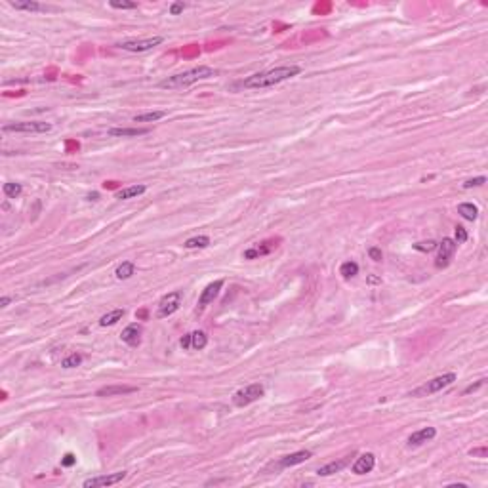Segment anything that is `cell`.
Instances as JSON below:
<instances>
[{
    "label": "cell",
    "instance_id": "4",
    "mask_svg": "<svg viewBox=\"0 0 488 488\" xmlns=\"http://www.w3.org/2000/svg\"><path fill=\"white\" fill-rule=\"evenodd\" d=\"M51 130L50 122H40V120H29V122H12L4 124L2 132H16V134H46Z\"/></svg>",
    "mask_w": 488,
    "mask_h": 488
},
{
    "label": "cell",
    "instance_id": "40",
    "mask_svg": "<svg viewBox=\"0 0 488 488\" xmlns=\"http://www.w3.org/2000/svg\"><path fill=\"white\" fill-rule=\"evenodd\" d=\"M469 454H480V456H486V448H480V450H471Z\"/></svg>",
    "mask_w": 488,
    "mask_h": 488
},
{
    "label": "cell",
    "instance_id": "2",
    "mask_svg": "<svg viewBox=\"0 0 488 488\" xmlns=\"http://www.w3.org/2000/svg\"><path fill=\"white\" fill-rule=\"evenodd\" d=\"M215 77V71L208 65H198V67L187 69L183 73L178 75H172V77L164 78L158 82V88H168V90H181V88H187V86L195 84L198 80H208V78Z\"/></svg>",
    "mask_w": 488,
    "mask_h": 488
},
{
    "label": "cell",
    "instance_id": "31",
    "mask_svg": "<svg viewBox=\"0 0 488 488\" xmlns=\"http://www.w3.org/2000/svg\"><path fill=\"white\" fill-rule=\"evenodd\" d=\"M486 183V178L484 176H479V178H471V180L463 181L462 187L463 189H473V187H480V185H484Z\"/></svg>",
    "mask_w": 488,
    "mask_h": 488
},
{
    "label": "cell",
    "instance_id": "17",
    "mask_svg": "<svg viewBox=\"0 0 488 488\" xmlns=\"http://www.w3.org/2000/svg\"><path fill=\"white\" fill-rule=\"evenodd\" d=\"M136 391L137 387L134 386H105L95 391V397H115V395H128Z\"/></svg>",
    "mask_w": 488,
    "mask_h": 488
},
{
    "label": "cell",
    "instance_id": "7",
    "mask_svg": "<svg viewBox=\"0 0 488 488\" xmlns=\"http://www.w3.org/2000/svg\"><path fill=\"white\" fill-rule=\"evenodd\" d=\"M181 300H183V294L180 290H174L170 294L162 296V300L158 301V309H156V318H166L174 315L178 309L181 307Z\"/></svg>",
    "mask_w": 488,
    "mask_h": 488
},
{
    "label": "cell",
    "instance_id": "34",
    "mask_svg": "<svg viewBox=\"0 0 488 488\" xmlns=\"http://www.w3.org/2000/svg\"><path fill=\"white\" fill-rule=\"evenodd\" d=\"M368 256H370V259H374V261H382V259H384V254H382V250L377 248V246H370Z\"/></svg>",
    "mask_w": 488,
    "mask_h": 488
},
{
    "label": "cell",
    "instance_id": "39",
    "mask_svg": "<svg viewBox=\"0 0 488 488\" xmlns=\"http://www.w3.org/2000/svg\"><path fill=\"white\" fill-rule=\"evenodd\" d=\"M368 283L370 284H379V283H382V279H379V277H374V275H370V277H368Z\"/></svg>",
    "mask_w": 488,
    "mask_h": 488
},
{
    "label": "cell",
    "instance_id": "35",
    "mask_svg": "<svg viewBox=\"0 0 488 488\" xmlns=\"http://www.w3.org/2000/svg\"><path fill=\"white\" fill-rule=\"evenodd\" d=\"M75 463H77V458H75V454H71V452L61 458V465H63V467H71V465H75Z\"/></svg>",
    "mask_w": 488,
    "mask_h": 488
},
{
    "label": "cell",
    "instance_id": "21",
    "mask_svg": "<svg viewBox=\"0 0 488 488\" xmlns=\"http://www.w3.org/2000/svg\"><path fill=\"white\" fill-rule=\"evenodd\" d=\"M458 214L467 222H475L479 218V208L473 202H462V204H458Z\"/></svg>",
    "mask_w": 488,
    "mask_h": 488
},
{
    "label": "cell",
    "instance_id": "33",
    "mask_svg": "<svg viewBox=\"0 0 488 488\" xmlns=\"http://www.w3.org/2000/svg\"><path fill=\"white\" fill-rule=\"evenodd\" d=\"M271 248H250L244 252V257L246 259H252V257H257V256H263V254H267Z\"/></svg>",
    "mask_w": 488,
    "mask_h": 488
},
{
    "label": "cell",
    "instance_id": "25",
    "mask_svg": "<svg viewBox=\"0 0 488 488\" xmlns=\"http://www.w3.org/2000/svg\"><path fill=\"white\" fill-rule=\"evenodd\" d=\"M166 117V111H147L134 117V122H156Z\"/></svg>",
    "mask_w": 488,
    "mask_h": 488
},
{
    "label": "cell",
    "instance_id": "9",
    "mask_svg": "<svg viewBox=\"0 0 488 488\" xmlns=\"http://www.w3.org/2000/svg\"><path fill=\"white\" fill-rule=\"evenodd\" d=\"M456 248H458V244H456L454 239H443V242L441 244H437V259H435V267L437 269H446V267L450 265V259H452V256H454Z\"/></svg>",
    "mask_w": 488,
    "mask_h": 488
},
{
    "label": "cell",
    "instance_id": "13",
    "mask_svg": "<svg viewBox=\"0 0 488 488\" xmlns=\"http://www.w3.org/2000/svg\"><path fill=\"white\" fill-rule=\"evenodd\" d=\"M437 437V429L435 427H421L418 431H414L410 437H408V446H421L427 441H433Z\"/></svg>",
    "mask_w": 488,
    "mask_h": 488
},
{
    "label": "cell",
    "instance_id": "14",
    "mask_svg": "<svg viewBox=\"0 0 488 488\" xmlns=\"http://www.w3.org/2000/svg\"><path fill=\"white\" fill-rule=\"evenodd\" d=\"M222 288H223L222 279H220V281H214V283H210L204 288V290H202V294H200V298H198V305H200V307H206L208 303H212V301L218 298V294H220V290H222Z\"/></svg>",
    "mask_w": 488,
    "mask_h": 488
},
{
    "label": "cell",
    "instance_id": "22",
    "mask_svg": "<svg viewBox=\"0 0 488 488\" xmlns=\"http://www.w3.org/2000/svg\"><path fill=\"white\" fill-rule=\"evenodd\" d=\"M134 273H136V263H134V261H122V263L117 267L115 277H117L119 281H128Z\"/></svg>",
    "mask_w": 488,
    "mask_h": 488
},
{
    "label": "cell",
    "instance_id": "23",
    "mask_svg": "<svg viewBox=\"0 0 488 488\" xmlns=\"http://www.w3.org/2000/svg\"><path fill=\"white\" fill-rule=\"evenodd\" d=\"M124 309H113V311H109V313H105L101 318H99V326H113L117 324L119 320H122V317H124Z\"/></svg>",
    "mask_w": 488,
    "mask_h": 488
},
{
    "label": "cell",
    "instance_id": "12",
    "mask_svg": "<svg viewBox=\"0 0 488 488\" xmlns=\"http://www.w3.org/2000/svg\"><path fill=\"white\" fill-rule=\"evenodd\" d=\"M374 465H376V456L372 454V452H364V454H360L355 460L351 471L355 475H366V473H370L374 469Z\"/></svg>",
    "mask_w": 488,
    "mask_h": 488
},
{
    "label": "cell",
    "instance_id": "26",
    "mask_svg": "<svg viewBox=\"0 0 488 488\" xmlns=\"http://www.w3.org/2000/svg\"><path fill=\"white\" fill-rule=\"evenodd\" d=\"M340 275H342L343 279H353V277H357V275H359V263H355V261H345V263H342V267H340Z\"/></svg>",
    "mask_w": 488,
    "mask_h": 488
},
{
    "label": "cell",
    "instance_id": "28",
    "mask_svg": "<svg viewBox=\"0 0 488 488\" xmlns=\"http://www.w3.org/2000/svg\"><path fill=\"white\" fill-rule=\"evenodd\" d=\"M2 191H4V195H6L8 198H17L19 195H21L23 187H21V183H14V181H10V183H4Z\"/></svg>",
    "mask_w": 488,
    "mask_h": 488
},
{
    "label": "cell",
    "instance_id": "36",
    "mask_svg": "<svg viewBox=\"0 0 488 488\" xmlns=\"http://www.w3.org/2000/svg\"><path fill=\"white\" fill-rule=\"evenodd\" d=\"M183 10H185V4H183V2H174V4H170L172 16H180Z\"/></svg>",
    "mask_w": 488,
    "mask_h": 488
},
{
    "label": "cell",
    "instance_id": "19",
    "mask_svg": "<svg viewBox=\"0 0 488 488\" xmlns=\"http://www.w3.org/2000/svg\"><path fill=\"white\" fill-rule=\"evenodd\" d=\"M149 134L147 128H109L107 130V136L111 137H137V136H145Z\"/></svg>",
    "mask_w": 488,
    "mask_h": 488
},
{
    "label": "cell",
    "instance_id": "29",
    "mask_svg": "<svg viewBox=\"0 0 488 488\" xmlns=\"http://www.w3.org/2000/svg\"><path fill=\"white\" fill-rule=\"evenodd\" d=\"M109 6L115 10H136L137 2H128V0H111Z\"/></svg>",
    "mask_w": 488,
    "mask_h": 488
},
{
    "label": "cell",
    "instance_id": "8",
    "mask_svg": "<svg viewBox=\"0 0 488 488\" xmlns=\"http://www.w3.org/2000/svg\"><path fill=\"white\" fill-rule=\"evenodd\" d=\"M126 479V471H117V473H107V475H97V477H90L82 482L84 488H101V486H113L119 484L120 480Z\"/></svg>",
    "mask_w": 488,
    "mask_h": 488
},
{
    "label": "cell",
    "instance_id": "20",
    "mask_svg": "<svg viewBox=\"0 0 488 488\" xmlns=\"http://www.w3.org/2000/svg\"><path fill=\"white\" fill-rule=\"evenodd\" d=\"M145 191H147L145 185H130V187L120 189L119 193H117V198L119 200H130V198H137L139 195H143Z\"/></svg>",
    "mask_w": 488,
    "mask_h": 488
},
{
    "label": "cell",
    "instance_id": "5",
    "mask_svg": "<svg viewBox=\"0 0 488 488\" xmlns=\"http://www.w3.org/2000/svg\"><path fill=\"white\" fill-rule=\"evenodd\" d=\"M456 379H458L456 372H448V374H443V376H437V377H433V379H429L425 386H421L420 389H416L412 395H414V397H420V395L439 393V391H443L445 387L452 386Z\"/></svg>",
    "mask_w": 488,
    "mask_h": 488
},
{
    "label": "cell",
    "instance_id": "18",
    "mask_svg": "<svg viewBox=\"0 0 488 488\" xmlns=\"http://www.w3.org/2000/svg\"><path fill=\"white\" fill-rule=\"evenodd\" d=\"M10 6L21 12H46V6H42L36 0H10Z\"/></svg>",
    "mask_w": 488,
    "mask_h": 488
},
{
    "label": "cell",
    "instance_id": "6",
    "mask_svg": "<svg viewBox=\"0 0 488 488\" xmlns=\"http://www.w3.org/2000/svg\"><path fill=\"white\" fill-rule=\"evenodd\" d=\"M164 42V36H149V38H134V40H124L119 44L120 50L132 51V53H141V51H149L156 48L158 44Z\"/></svg>",
    "mask_w": 488,
    "mask_h": 488
},
{
    "label": "cell",
    "instance_id": "10",
    "mask_svg": "<svg viewBox=\"0 0 488 488\" xmlns=\"http://www.w3.org/2000/svg\"><path fill=\"white\" fill-rule=\"evenodd\" d=\"M181 349H195V351H200L208 345V336L202 330H195L191 334H185L180 340Z\"/></svg>",
    "mask_w": 488,
    "mask_h": 488
},
{
    "label": "cell",
    "instance_id": "38",
    "mask_svg": "<svg viewBox=\"0 0 488 488\" xmlns=\"http://www.w3.org/2000/svg\"><path fill=\"white\" fill-rule=\"evenodd\" d=\"M10 303H12V298H10V296H2V298H0V307L2 309H6Z\"/></svg>",
    "mask_w": 488,
    "mask_h": 488
},
{
    "label": "cell",
    "instance_id": "37",
    "mask_svg": "<svg viewBox=\"0 0 488 488\" xmlns=\"http://www.w3.org/2000/svg\"><path fill=\"white\" fill-rule=\"evenodd\" d=\"M484 382H486V379H479L477 384H473V386L465 387V389H463V395H469V393H473V391H477V389H480V387L484 386Z\"/></svg>",
    "mask_w": 488,
    "mask_h": 488
},
{
    "label": "cell",
    "instance_id": "30",
    "mask_svg": "<svg viewBox=\"0 0 488 488\" xmlns=\"http://www.w3.org/2000/svg\"><path fill=\"white\" fill-rule=\"evenodd\" d=\"M435 248H437L435 240H421V242L414 244V250H418V252H433Z\"/></svg>",
    "mask_w": 488,
    "mask_h": 488
},
{
    "label": "cell",
    "instance_id": "1",
    "mask_svg": "<svg viewBox=\"0 0 488 488\" xmlns=\"http://www.w3.org/2000/svg\"><path fill=\"white\" fill-rule=\"evenodd\" d=\"M301 73V67L298 65H284V67H277L271 71H263V73H256L248 77L246 80H242L244 88H269V86L281 84L288 78L298 77Z\"/></svg>",
    "mask_w": 488,
    "mask_h": 488
},
{
    "label": "cell",
    "instance_id": "32",
    "mask_svg": "<svg viewBox=\"0 0 488 488\" xmlns=\"http://www.w3.org/2000/svg\"><path fill=\"white\" fill-rule=\"evenodd\" d=\"M454 235H456V239H454V240H456V244H463V242L467 240V237H469V235H467V231L463 229L462 225H456Z\"/></svg>",
    "mask_w": 488,
    "mask_h": 488
},
{
    "label": "cell",
    "instance_id": "27",
    "mask_svg": "<svg viewBox=\"0 0 488 488\" xmlns=\"http://www.w3.org/2000/svg\"><path fill=\"white\" fill-rule=\"evenodd\" d=\"M82 364V355L80 353H71L69 357H65V359L61 360V368H77V366H80Z\"/></svg>",
    "mask_w": 488,
    "mask_h": 488
},
{
    "label": "cell",
    "instance_id": "3",
    "mask_svg": "<svg viewBox=\"0 0 488 488\" xmlns=\"http://www.w3.org/2000/svg\"><path fill=\"white\" fill-rule=\"evenodd\" d=\"M263 395H265V387L261 386V384H250V386L242 387V389H239L237 393L233 395L231 401L235 406L244 408V406H248V404L259 401Z\"/></svg>",
    "mask_w": 488,
    "mask_h": 488
},
{
    "label": "cell",
    "instance_id": "16",
    "mask_svg": "<svg viewBox=\"0 0 488 488\" xmlns=\"http://www.w3.org/2000/svg\"><path fill=\"white\" fill-rule=\"evenodd\" d=\"M120 340L130 345V347H137L141 343V326L139 324H130L122 330L120 334Z\"/></svg>",
    "mask_w": 488,
    "mask_h": 488
},
{
    "label": "cell",
    "instance_id": "41",
    "mask_svg": "<svg viewBox=\"0 0 488 488\" xmlns=\"http://www.w3.org/2000/svg\"><path fill=\"white\" fill-rule=\"evenodd\" d=\"M99 198V193H90L88 195V200H97Z\"/></svg>",
    "mask_w": 488,
    "mask_h": 488
},
{
    "label": "cell",
    "instance_id": "15",
    "mask_svg": "<svg viewBox=\"0 0 488 488\" xmlns=\"http://www.w3.org/2000/svg\"><path fill=\"white\" fill-rule=\"evenodd\" d=\"M349 463H351V456H345V458L338 460V462H330L326 463V465H322V467H318L317 475L318 477H330V475H336V473L343 471Z\"/></svg>",
    "mask_w": 488,
    "mask_h": 488
},
{
    "label": "cell",
    "instance_id": "24",
    "mask_svg": "<svg viewBox=\"0 0 488 488\" xmlns=\"http://www.w3.org/2000/svg\"><path fill=\"white\" fill-rule=\"evenodd\" d=\"M183 246L187 250H195V248H208L210 246V237L206 235H198V237H191L183 242Z\"/></svg>",
    "mask_w": 488,
    "mask_h": 488
},
{
    "label": "cell",
    "instance_id": "11",
    "mask_svg": "<svg viewBox=\"0 0 488 488\" xmlns=\"http://www.w3.org/2000/svg\"><path fill=\"white\" fill-rule=\"evenodd\" d=\"M309 458H313V452L311 450H298V452H292L288 456H283L277 467L279 469H286V467H294V465H300V463L307 462Z\"/></svg>",
    "mask_w": 488,
    "mask_h": 488
}]
</instances>
